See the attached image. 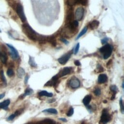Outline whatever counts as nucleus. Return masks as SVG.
I'll list each match as a JSON object with an SVG mask.
<instances>
[{"instance_id":"f257e3e1","label":"nucleus","mask_w":124,"mask_h":124,"mask_svg":"<svg viewBox=\"0 0 124 124\" xmlns=\"http://www.w3.org/2000/svg\"><path fill=\"white\" fill-rule=\"evenodd\" d=\"M78 22L77 20H74L71 23L65 24V27L62 30V32L63 37L70 38L76 34L78 31Z\"/></svg>"},{"instance_id":"f03ea898","label":"nucleus","mask_w":124,"mask_h":124,"mask_svg":"<svg viewBox=\"0 0 124 124\" xmlns=\"http://www.w3.org/2000/svg\"><path fill=\"white\" fill-rule=\"evenodd\" d=\"M22 28L23 32L30 40L33 41L37 40L38 34L28 23H24L22 26Z\"/></svg>"},{"instance_id":"7ed1b4c3","label":"nucleus","mask_w":124,"mask_h":124,"mask_svg":"<svg viewBox=\"0 0 124 124\" xmlns=\"http://www.w3.org/2000/svg\"><path fill=\"white\" fill-rule=\"evenodd\" d=\"M99 51L103 55V58L104 59H107L108 58L112 53V47L109 44H106L99 49Z\"/></svg>"},{"instance_id":"20e7f679","label":"nucleus","mask_w":124,"mask_h":124,"mask_svg":"<svg viewBox=\"0 0 124 124\" xmlns=\"http://www.w3.org/2000/svg\"><path fill=\"white\" fill-rule=\"evenodd\" d=\"M111 119V117L108 112V109L105 108L102 111V115L99 122L100 124H106Z\"/></svg>"},{"instance_id":"39448f33","label":"nucleus","mask_w":124,"mask_h":124,"mask_svg":"<svg viewBox=\"0 0 124 124\" xmlns=\"http://www.w3.org/2000/svg\"><path fill=\"white\" fill-rule=\"evenodd\" d=\"M16 12L18 16L20 18L21 21L22 22H25L26 20V17L25 15L24 12L23 6L21 4L18 3L17 4L16 7Z\"/></svg>"},{"instance_id":"423d86ee","label":"nucleus","mask_w":124,"mask_h":124,"mask_svg":"<svg viewBox=\"0 0 124 124\" xmlns=\"http://www.w3.org/2000/svg\"><path fill=\"white\" fill-rule=\"evenodd\" d=\"M8 47L9 48L10 52V55L11 58L13 60H17L19 58V54L17 50L11 45L10 44H6Z\"/></svg>"},{"instance_id":"0eeeda50","label":"nucleus","mask_w":124,"mask_h":124,"mask_svg":"<svg viewBox=\"0 0 124 124\" xmlns=\"http://www.w3.org/2000/svg\"><path fill=\"white\" fill-rule=\"evenodd\" d=\"M72 51H69L68 53L64 54L63 56H62L61 57H60L58 59L59 62L60 64L62 65L65 64L70 59L72 55Z\"/></svg>"},{"instance_id":"6e6552de","label":"nucleus","mask_w":124,"mask_h":124,"mask_svg":"<svg viewBox=\"0 0 124 124\" xmlns=\"http://www.w3.org/2000/svg\"><path fill=\"white\" fill-rule=\"evenodd\" d=\"M84 9L83 7H78L75 12V17L76 18V20L80 21L81 20L84 16Z\"/></svg>"},{"instance_id":"1a4fd4ad","label":"nucleus","mask_w":124,"mask_h":124,"mask_svg":"<svg viewBox=\"0 0 124 124\" xmlns=\"http://www.w3.org/2000/svg\"><path fill=\"white\" fill-rule=\"evenodd\" d=\"M74 20V14L73 12V10L72 9H70L68 10L66 19H65V24H69Z\"/></svg>"},{"instance_id":"9d476101","label":"nucleus","mask_w":124,"mask_h":124,"mask_svg":"<svg viewBox=\"0 0 124 124\" xmlns=\"http://www.w3.org/2000/svg\"><path fill=\"white\" fill-rule=\"evenodd\" d=\"M69 85L73 89H76L79 87L80 81L76 77H73L69 81Z\"/></svg>"},{"instance_id":"9b49d317","label":"nucleus","mask_w":124,"mask_h":124,"mask_svg":"<svg viewBox=\"0 0 124 124\" xmlns=\"http://www.w3.org/2000/svg\"><path fill=\"white\" fill-rule=\"evenodd\" d=\"M71 70H72L71 67H64L61 71H60V72L57 74V75L59 77V78L63 77L65 75L69 74L71 72Z\"/></svg>"},{"instance_id":"f8f14e48","label":"nucleus","mask_w":124,"mask_h":124,"mask_svg":"<svg viewBox=\"0 0 124 124\" xmlns=\"http://www.w3.org/2000/svg\"><path fill=\"white\" fill-rule=\"evenodd\" d=\"M99 25V22L98 20H94L88 24V27L91 30H94L98 28Z\"/></svg>"},{"instance_id":"ddd939ff","label":"nucleus","mask_w":124,"mask_h":124,"mask_svg":"<svg viewBox=\"0 0 124 124\" xmlns=\"http://www.w3.org/2000/svg\"><path fill=\"white\" fill-rule=\"evenodd\" d=\"M46 42H49L53 46H55L57 45L56 38H55V37L54 35L47 36Z\"/></svg>"},{"instance_id":"4468645a","label":"nucleus","mask_w":124,"mask_h":124,"mask_svg":"<svg viewBox=\"0 0 124 124\" xmlns=\"http://www.w3.org/2000/svg\"><path fill=\"white\" fill-rule=\"evenodd\" d=\"M108 80V77L105 74H101L99 75L98 78V82L99 83H104Z\"/></svg>"},{"instance_id":"2eb2a0df","label":"nucleus","mask_w":124,"mask_h":124,"mask_svg":"<svg viewBox=\"0 0 124 124\" xmlns=\"http://www.w3.org/2000/svg\"><path fill=\"white\" fill-rule=\"evenodd\" d=\"M10 103V100L9 99H7L4 100L3 102L0 103V108L6 109L8 108V106Z\"/></svg>"},{"instance_id":"dca6fc26","label":"nucleus","mask_w":124,"mask_h":124,"mask_svg":"<svg viewBox=\"0 0 124 124\" xmlns=\"http://www.w3.org/2000/svg\"><path fill=\"white\" fill-rule=\"evenodd\" d=\"M92 99V96L90 95H87L85 96L83 99V103L85 106H88L90 103Z\"/></svg>"},{"instance_id":"f3484780","label":"nucleus","mask_w":124,"mask_h":124,"mask_svg":"<svg viewBox=\"0 0 124 124\" xmlns=\"http://www.w3.org/2000/svg\"><path fill=\"white\" fill-rule=\"evenodd\" d=\"M38 95L40 96H46L47 97H52L53 96V94L51 93H48L46 91H42L39 93H38Z\"/></svg>"},{"instance_id":"a211bd4d","label":"nucleus","mask_w":124,"mask_h":124,"mask_svg":"<svg viewBox=\"0 0 124 124\" xmlns=\"http://www.w3.org/2000/svg\"><path fill=\"white\" fill-rule=\"evenodd\" d=\"M0 59L3 63H6L7 60V56L6 55L5 53H0Z\"/></svg>"},{"instance_id":"6ab92c4d","label":"nucleus","mask_w":124,"mask_h":124,"mask_svg":"<svg viewBox=\"0 0 124 124\" xmlns=\"http://www.w3.org/2000/svg\"><path fill=\"white\" fill-rule=\"evenodd\" d=\"M25 73V72L24 70V69H23L21 67H20L18 69H17V75L18 76V78H22V77L24 75Z\"/></svg>"},{"instance_id":"aec40b11","label":"nucleus","mask_w":124,"mask_h":124,"mask_svg":"<svg viewBox=\"0 0 124 124\" xmlns=\"http://www.w3.org/2000/svg\"><path fill=\"white\" fill-rule=\"evenodd\" d=\"M43 112H47V113H52V114H57L58 113L57 110L53 108H47L44 109L42 110Z\"/></svg>"},{"instance_id":"412c9836","label":"nucleus","mask_w":124,"mask_h":124,"mask_svg":"<svg viewBox=\"0 0 124 124\" xmlns=\"http://www.w3.org/2000/svg\"><path fill=\"white\" fill-rule=\"evenodd\" d=\"M33 91L31 89H30V88L26 89V90H25V93H24V94H23L22 95V96H22V98H23L27 95H29L33 93Z\"/></svg>"},{"instance_id":"4be33fe9","label":"nucleus","mask_w":124,"mask_h":124,"mask_svg":"<svg viewBox=\"0 0 124 124\" xmlns=\"http://www.w3.org/2000/svg\"><path fill=\"white\" fill-rule=\"evenodd\" d=\"M87 30H88V28L87 27H85L82 30L80 31V32L78 35L77 38H76V40L79 39L80 37H81L82 35H83L87 31Z\"/></svg>"},{"instance_id":"5701e85b","label":"nucleus","mask_w":124,"mask_h":124,"mask_svg":"<svg viewBox=\"0 0 124 124\" xmlns=\"http://www.w3.org/2000/svg\"><path fill=\"white\" fill-rule=\"evenodd\" d=\"M29 63L30 64V65H31V67H36L37 64H36L34 58L31 57H30V59H29Z\"/></svg>"},{"instance_id":"b1692460","label":"nucleus","mask_w":124,"mask_h":124,"mask_svg":"<svg viewBox=\"0 0 124 124\" xmlns=\"http://www.w3.org/2000/svg\"><path fill=\"white\" fill-rule=\"evenodd\" d=\"M0 78L1 80L3 81V82L4 83H5V84H6V78L5 77V76L4 75V72L3 70H1L0 72Z\"/></svg>"},{"instance_id":"393cba45","label":"nucleus","mask_w":124,"mask_h":124,"mask_svg":"<svg viewBox=\"0 0 124 124\" xmlns=\"http://www.w3.org/2000/svg\"><path fill=\"white\" fill-rule=\"evenodd\" d=\"M78 0H67V3L70 6H73L77 4Z\"/></svg>"},{"instance_id":"a878e982","label":"nucleus","mask_w":124,"mask_h":124,"mask_svg":"<svg viewBox=\"0 0 124 124\" xmlns=\"http://www.w3.org/2000/svg\"><path fill=\"white\" fill-rule=\"evenodd\" d=\"M119 104H120V108H121V112H122V113H124V108L123 101L122 98H120V101H119Z\"/></svg>"},{"instance_id":"bb28decb","label":"nucleus","mask_w":124,"mask_h":124,"mask_svg":"<svg viewBox=\"0 0 124 124\" xmlns=\"http://www.w3.org/2000/svg\"><path fill=\"white\" fill-rule=\"evenodd\" d=\"M110 90L113 92V93H117V92L118 91V88L116 86L114 85H111L110 87Z\"/></svg>"},{"instance_id":"cd10ccee","label":"nucleus","mask_w":124,"mask_h":124,"mask_svg":"<svg viewBox=\"0 0 124 124\" xmlns=\"http://www.w3.org/2000/svg\"><path fill=\"white\" fill-rule=\"evenodd\" d=\"M88 0H78L77 4H81L82 5H86L87 3Z\"/></svg>"},{"instance_id":"c85d7f7f","label":"nucleus","mask_w":124,"mask_h":124,"mask_svg":"<svg viewBox=\"0 0 124 124\" xmlns=\"http://www.w3.org/2000/svg\"><path fill=\"white\" fill-rule=\"evenodd\" d=\"M14 72L13 69H9L7 71V75L8 77H12L14 75Z\"/></svg>"},{"instance_id":"c756f323","label":"nucleus","mask_w":124,"mask_h":124,"mask_svg":"<svg viewBox=\"0 0 124 124\" xmlns=\"http://www.w3.org/2000/svg\"><path fill=\"white\" fill-rule=\"evenodd\" d=\"M79 46H79V43H78L76 45V46H75V47L74 49V53L75 54H76L78 52L79 48Z\"/></svg>"},{"instance_id":"7c9ffc66","label":"nucleus","mask_w":124,"mask_h":124,"mask_svg":"<svg viewBox=\"0 0 124 124\" xmlns=\"http://www.w3.org/2000/svg\"><path fill=\"white\" fill-rule=\"evenodd\" d=\"M73 113H74V108L72 107H71L70 108L69 111H68L67 113V115L68 116H71L73 114Z\"/></svg>"},{"instance_id":"2f4dec72","label":"nucleus","mask_w":124,"mask_h":124,"mask_svg":"<svg viewBox=\"0 0 124 124\" xmlns=\"http://www.w3.org/2000/svg\"><path fill=\"white\" fill-rule=\"evenodd\" d=\"M94 93L96 96H99L101 94V90L99 88H96L94 91Z\"/></svg>"},{"instance_id":"473e14b6","label":"nucleus","mask_w":124,"mask_h":124,"mask_svg":"<svg viewBox=\"0 0 124 124\" xmlns=\"http://www.w3.org/2000/svg\"><path fill=\"white\" fill-rule=\"evenodd\" d=\"M103 68L102 67V66L100 64H98L97 66V72L98 73H100L103 71Z\"/></svg>"},{"instance_id":"72a5a7b5","label":"nucleus","mask_w":124,"mask_h":124,"mask_svg":"<svg viewBox=\"0 0 124 124\" xmlns=\"http://www.w3.org/2000/svg\"><path fill=\"white\" fill-rule=\"evenodd\" d=\"M16 117V114L14 113V114H11L10 116H9L8 118H7V120L8 121H11V120H13L15 117Z\"/></svg>"},{"instance_id":"f704fd0d","label":"nucleus","mask_w":124,"mask_h":124,"mask_svg":"<svg viewBox=\"0 0 124 124\" xmlns=\"http://www.w3.org/2000/svg\"><path fill=\"white\" fill-rule=\"evenodd\" d=\"M60 40H61V41H62V42L63 43H64L65 44H66V45H68V44H69V42L65 38H64V37H61V38H60Z\"/></svg>"},{"instance_id":"c9c22d12","label":"nucleus","mask_w":124,"mask_h":124,"mask_svg":"<svg viewBox=\"0 0 124 124\" xmlns=\"http://www.w3.org/2000/svg\"><path fill=\"white\" fill-rule=\"evenodd\" d=\"M108 41V39L107 38H104L102 40H101V42H102V44H106Z\"/></svg>"},{"instance_id":"e433bc0d","label":"nucleus","mask_w":124,"mask_h":124,"mask_svg":"<svg viewBox=\"0 0 124 124\" xmlns=\"http://www.w3.org/2000/svg\"><path fill=\"white\" fill-rule=\"evenodd\" d=\"M74 63L76 66H80L81 65V63H80V62L79 61H78V60L75 61V62H74Z\"/></svg>"},{"instance_id":"4c0bfd02","label":"nucleus","mask_w":124,"mask_h":124,"mask_svg":"<svg viewBox=\"0 0 124 124\" xmlns=\"http://www.w3.org/2000/svg\"><path fill=\"white\" fill-rule=\"evenodd\" d=\"M29 77L28 76V75H27L26 77H25V84H26V83H27V82H28V79H29Z\"/></svg>"},{"instance_id":"58836bf2","label":"nucleus","mask_w":124,"mask_h":124,"mask_svg":"<svg viewBox=\"0 0 124 124\" xmlns=\"http://www.w3.org/2000/svg\"><path fill=\"white\" fill-rule=\"evenodd\" d=\"M60 120L62 121V122H67V120L65 118H60L59 119Z\"/></svg>"},{"instance_id":"ea45409f","label":"nucleus","mask_w":124,"mask_h":124,"mask_svg":"<svg viewBox=\"0 0 124 124\" xmlns=\"http://www.w3.org/2000/svg\"><path fill=\"white\" fill-rule=\"evenodd\" d=\"M115 94H116V93H113V94H112V95L111 96V98H110L111 100H113V99H114L115 97Z\"/></svg>"},{"instance_id":"a19ab883","label":"nucleus","mask_w":124,"mask_h":124,"mask_svg":"<svg viewBox=\"0 0 124 124\" xmlns=\"http://www.w3.org/2000/svg\"><path fill=\"white\" fill-rule=\"evenodd\" d=\"M5 96V93H2V94H0V99L3 98Z\"/></svg>"},{"instance_id":"79ce46f5","label":"nucleus","mask_w":124,"mask_h":124,"mask_svg":"<svg viewBox=\"0 0 124 124\" xmlns=\"http://www.w3.org/2000/svg\"><path fill=\"white\" fill-rule=\"evenodd\" d=\"M111 62V60H109V61L108 62V63H107V66H108V65H109V64H110V63Z\"/></svg>"},{"instance_id":"37998d69","label":"nucleus","mask_w":124,"mask_h":124,"mask_svg":"<svg viewBox=\"0 0 124 124\" xmlns=\"http://www.w3.org/2000/svg\"><path fill=\"white\" fill-rule=\"evenodd\" d=\"M124 82H123V83H122V88H123V89H124Z\"/></svg>"},{"instance_id":"c03bdc74","label":"nucleus","mask_w":124,"mask_h":124,"mask_svg":"<svg viewBox=\"0 0 124 124\" xmlns=\"http://www.w3.org/2000/svg\"><path fill=\"white\" fill-rule=\"evenodd\" d=\"M81 124H86V123H85V122H82L81 123Z\"/></svg>"},{"instance_id":"a18cd8bd","label":"nucleus","mask_w":124,"mask_h":124,"mask_svg":"<svg viewBox=\"0 0 124 124\" xmlns=\"http://www.w3.org/2000/svg\"><path fill=\"white\" fill-rule=\"evenodd\" d=\"M103 102H104V103H107V101H106V100H104Z\"/></svg>"},{"instance_id":"49530a36","label":"nucleus","mask_w":124,"mask_h":124,"mask_svg":"<svg viewBox=\"0 0 124 124\" xmlns=\"http://www.w3.org/2000/svg\"></svg>"}]
</instances>
